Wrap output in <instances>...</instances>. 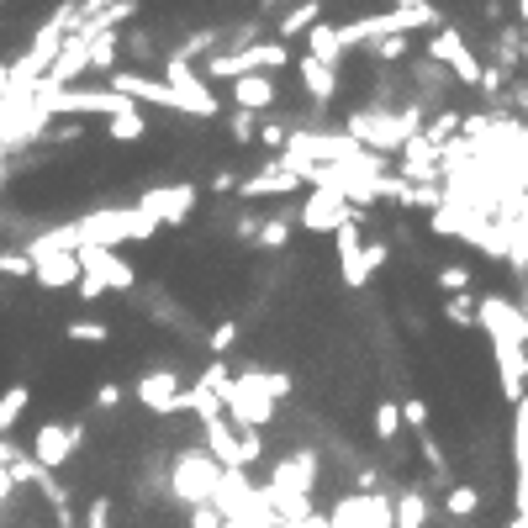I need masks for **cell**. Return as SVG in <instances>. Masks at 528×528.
Masks as SVG:
<instances>
[{"label": "cell", "mask_w": 528, "mask_h": 528, "mask_svg": "<svg viewBox=\"0 0 528 528\" xmlns=\"http://www.w3.org/2000/svg\"><path fill=\"white\" fill-rule=\"evenodd\" d=\"M185 523H191V528H222V513L206 502V507H191V513H185Z\"/></svg>", "instance_id": "34"}, {"label": "cell", "mask_w": 528, "mask_h": 528, "mask_svg": "<svg viewBox=\"0 0 528 528\" xmlns=\"http://www.w3.org/2000/svg\"><path fill=\"white\" fill-rule=\"evenodd\" d=\"M80 444H85V423H43V428L32 433V449H27V455L53 476V470H64L74 455H80Z\"/></svg>", "instance_id": "8"}, {"label": "cell", "mask_w": 528, "mask_h": 528, "mask_svg": "<svg viewBox=\"0 0 528 528\" xmlns=\"http://www.w3.org/2000/svg\"><path fill=\"white\" fill-rule=\"evenodd\" d=\"M349 222H360V212H354L338 191H312L301 201V228L307 233H338V228H349Z\"/></svg>", "instance_id": "9"}, {"label": "cell", "mask_w": 528, "mask_h": 528, "mask_svg": "<svg viewBox=\"0 0 528 528\" xmlns=\"http://www.w3.org/2000/svg\"><path fill=\"white\" fill-rule=\"evenodd\" d=\"M370 428H375V439H381V444H391V449H396V439H402V402H391V396H381V402H375V418H370Z\"/></svg>", "instance_id": "20"}, {"label": "cell", "mask_w": 528, "mask_h": 528, "mask_svg": "<svg viewBox=\"0 0 528 528\" xmlns=\"http://www.w3.org/2000/svg\"><path fill=\"white\" fill-rule=\"evenodd\" d=\"M22 455H27V449L16 444V439H0V470H11V465L22 460Z\"/></svg>", "instance_id": "36"}, {"label": "cell", "mask_w": 528, "mask_h": 528, "mask_svg": "<svg viewBox=\"0 0 528 528\" xmlns=\"http://www.w3.org/2000/svg\"><path fill=\"white\" fill-rule=\"evenodd\" d=\"M433 280H439V291H449V296H470V264H460V259L439 264Z\"/></svg>", "instance_id": "25"}, {"label": "cell", "mask_w": 528, "mask_h": 528, "mask_svg": "<svg viewBox=\"0 0 528 528\" xmlns=\"http://www.w3.org/2000/svg\"><path fill=\"white\" fill-rule=\"evenodd\" d=\"M291 191H301V180L291 175V169H280V164H264V169H254V175H243L238 180V196L243 201H280V196H291Z\"/></svg>", "instance_id": "12"}, {"label": "cell", "mask_w": 528, "mask_h": 528, "mask_svg": "<svg viewBox=\"0 0 528 528\" xmlns=\"http://www.w3.org/2000/svg\"><path fill=\"white\" fill-rule=\"evenodd\" d=\"M296 74H301V90H307V101L317 106V117H323V106H333V96H338V69H328V64H317V59H307V53H301V59H296Z\"/></svg>", "instance_id": "14"}, {"label": "cell", "mask_w": 528, "mask_h": 528, "mask_svg": "<svg viewBox=\"0 0 528 528\" xmlns=\"http://www.w3.org/2000/svg\"><path fill=\"white\" fill-rule=\"evenodd\" d=\"M407 48H412V43H407V37H402V32H396V37H381V43H370V59L391 69L396 59H407Z\"/></svg>", "instance_id": "28"}, {"label": "cell", "mask_w": 528, "mask_h": 528, "mask_svg": "<svg viewBox=\"0 0 528 528\" xmlns=\"http://www.w3.org/2000/svg\"><path fill=\"white\" fill-rule=\"evenodd\" d=\"M428 492L423 486H396L391 497V528H428Z\"/></svg>", "instance_id": "16"}, {"label": "cell", "mask_w": 528, "mask_h": 528, "mask_svg": "<svg viewBox=\"0 0 528 528\" xmlns=\"http://www.w3.org/2000/svg\"><path fill=\"white\" fill-rule=\"evenodd\" d=\"M106 138L111 143H138V138H148V117L143 111H122V117L106 122Z\"/></svg>", "instance_id": "23"}, {"label": "cell", "mask_w": 528, "mask_h": 528, "mask_svg": "<svg viewBox=\"0 0 528 528\" xmlns=\"http://www.w3.org/2000/svg\"><path fill=\"white\" fill-rule=\"evenodd\" d=\"M164 85L175 90V101H180V111H185V117H201V122L222 117V101H217V90L206 85V80H201V74H196L191 64L169 59V53H164Z\"/></svg>", "instance_id": "5"}, {"label": "cell", "mask_w": 528, "mask_h": 528, "mask_svg": "<svg viewBox=\"0 0 528 528\" xmlns=\"http://www.w3.org/2000/svg\"><path fill=\"white\" fill-rule=\"evenodd\" d=\"M228 132H233L238 143H254V138H259V127H254L249 111H233V117H228Z\"/></svg>", "instance_id": "33"}, {"label": "cell", "mask_w": 528, "mask_h": 528, "mask_svg": "<svg viewBox=\"0 0 528 528\" xmlns=\"http://www.w3.org/2000/svg\"><path fill=\"white\" fill-rule=\"evenodd\" d=\"M16 497V486H11V476H6V470H0V507H6Z\"/></svg>", "instance_id": "38"}, {"label": "cell", "mask_w": 528, "mask_h": 528, "mask_svg": "<svg viewBox=\"0 0 528 528\" xmlns=\"http://www.w3.org/2000/svg\"><path fill=\"white\" fill-rule=\"evenodd\" d=\"M64 338L69 344H106L111 323H101V317H74V323H64Z\"/></svg>", "instance_id": "24"}, {"label": "cell", "mask_w": 528, "mask_h": 528, "mask_svg": "<svg viewBox=\"0 0 528 528\" xmlns=\"http://www.w3.org/2000/svg\"><path fill=\"white\" fill-rule=\"evenodd\" d=\"M291 396V375L286 370H243L222 391V418L243 433H264V423L275 418V407Z\"/></svg>", "instance_id": "1"}, {"label": "cell", "mask_w": 528, "mask_h": 528, "mask_svg": "<svg viewBox=\"0 0 528 528\" xmlns=\"http://www.w3.org/2000/svg\"><path fill=\"white\" fill-rule=\"evenodd\" d=\"M428 59L439 64L449 80H460V85H476L481 90V59H476V48L465 43V32L455 22H444V27H433L428 32Z\"/></svg>", "instance_id": "4"}, {"label": "cell", "mask_w": 528, "mask_h": 528, "mask_svg": "<svg viewBox=\"0 0 528 528\" xmlns=\"http://www.w3.org/2000/svg\"><path fill=\"white\" fill-rule=\"evenodd\" d=\"M217 486H222V465L206 455V444H185L169 455V470H164V497L175 502V507H206L217 497Z\"/></svg>", "instance_id": "2"}, {"label": "cell", "mask_w": 528, "mask_h": 528, "mask_svg": "<svg viewBox=\"0 0 528 528\" xmlns=\"http://www.w3.org/2000/svg\"><path fill=\"white\" fill-rule=\"evenodd\" d=\"M444 323L449 328H470V323H476V296H449L444 301Z\"/></svg>", "instance_id": "27"}, {"label": "cell", "mask_w": 528, "mask_h": 528, "mask_svg": "<svg viewBox=\"0 0 528 528\" xmlns=\"http://www.w3.org/2000/svg\"><path fill=\"white\" fill-rule=\"evenodd\" d=\"M212 191L233 196V191H238V175H233V169H217V175H212Z\"/></svg>", "instance_id": "37"}, {"label": "cell", "mask_w": 528, "mask_h": 528, "mask_svg": "<svg viewBox=\"0 0 528 528\" xmlns=\"http://www.w3.org/2000/svg\"><path fill=\"white\" fill-rule=\"evenodd\" d=\"M407 80L418 85V90H428V96H444V90H449V74L433 64V59H412L407 64Z\"/></svg>", "instance_id": "22"}, {"label": "cell", "mask_w": 528, "mask_h": 528, "mask_svg": "<svg viewBox=\"0 0 528 528\" xmlns=\"http://www.w3.org/2000/svg\"><path fill=\"white\" fill-rule=\"evenodd\" d=\"M286 138H291V127H286V122H264L254 143H264V148H275V154H280V148H286Z\"/></svg>", "instance_id": "32"}, {"label": "cell", "mask_w": 528, "mask_h": 528, "mask_svg": "<svg viewBox=\"0 0 528 528\" xmlns=\"http://www.w3.org/2000/svg\"><path fill=\"white\" fill-rule=\"evenodd\" d=\"M180 391H185L180 370L175 365H159V370H148L143 381H138V402L154 412V418H175V412H180Z\"/></svg>", "instance_id": "10"}, {"label": "cell", "mask_w": 528, "mask_h": 528, "mask_svg": "<svg viewBox=\"0 0 528 528\" xmlns=\"http://www.w3.org/2000/svg\"><path fill=\"white\" fill-rule=\"evenodd\" d=\"M74 259H80V286H74V291H80L85 301H96L106 291H122V296L138 291V270H132L122 254H111V249H80Z\"/></svg>", "instance_id": "3"}, {"label": "cell", "mask_w": 528, "mask_h": 528, "mask_svg": "<svg viewBox=\"0 0 528 528\" xmlns=\"http://www.w3.org/2000/svg\"><path fill=\"white\" fill-rule=\"evenodd\" d=\"M32 280L43 291H69V286H80V259L74 254H48V259L32 264Z\"/></svg>", "instance_id": "15"}, {"label": "cell", "mask_w": 528, "mask_h": 528, "mask_svg": "<svg viewBox=\"0 0 528 528\" xmlns=\"http://www.w3.org/2000/svg\"><path fill=\"white\" fill-rule=\"evenodd\" d=\"M444 513L455 518V523H470V518L481 513V492H476L470 481H455V486L444 492Z\"/></svg>", "instance_id": "19"}, {"label": "cell", "mask_w": 528, "mask_h": 528, "mask_svg": "<svg viewBox=\"0 0 528 528\" xmlns=\"http://www.w3.org/2000/svg\"><path fill=\"white\" fill-rule=\"evenodd\" d=\"M476 323L486 328L492 344H518L528 349V312L513 296H476Z\"/></svg>", "instance_id": "6"}, {"label": "cell", "mask_w": 528, "mask_h": 528, "mask_svg": "<svg viewBox=\"0 0 528 528\" xmlns=\"http://www.w3.org/2000/svg\"><path fill=\"white\" fill-rule=\"evenodd\" d=\"M0 280H32V259L16 249H0Z\"/></svg>", "instance_id": "30"}, {"label": "cell", "mask_w": 528, "mask_h": 528, "mask_svg": "<svg viewBox=\"0 0 528 528\" xmlns=\"http://www.w3.org/2000/svg\"><path fill=\"white\" fill-rule=\"evenodd\" d=\"M307 59L328 64V69H338V64H344V43H338V22H317V27L307 32Z\"/></svg>", "instance_id": "18"}, {"label": "cell", "mask_w": 528, "mask_h": 528, "mask_svg": "<svg viewBox=\"0 0 528 528\" xmlns=\"http://www.w3.org/2000/svg\"><path fill=\"white\" fill-rule=\"evenodd\" d=\"M117 407H122V386L106 381V386L96 391V412H117Z\"/></svg>", "instance_id": "35"}, {"label": "cell", "mask_w": 528, "mask_h": 528, "mask_svg": "<svg viewBox=\"0 0 528 528\" xmlns=\"http://www.w3.org/2000/svg\"><path fill=\"white\" fill-rule=\"evenodd\" d=\"M391 259V243L386 238H375V243H360V254H349V259H338V270H344V286L349 291H365L370 280H375V270Z\"/></svg>", "instance_id": "13"}, {"label": "cell", "mask_w": 528, "mask_h": 528, "mask_svg": "<svg viewBox=\"0 0 528 528\" xmlns=\"http://www.w3.org/2000/svg\"><path fill=\"white\" fill-rule=\"evenodd\" d=\"M402 423H412L418 433H428V402H423V396H407V402H402Z\"/></svg>", "instance_id": "31"}, {"label": "cell", "mask_w": 528, "mask_h": 528, "mask_svg": "<svg viewBox=\"0 0 528 528\" xmlns=\"http://www.w3.org/2000/svg\"><path fill=\"white\" fill-rule=\"evenodd\" d=\"M196 201H201V191L191 180H180V185H154V191H143L132 206H138L154 228H180V222L196 212Z\"/></svg>", "instance_id": "7"}, {"label": "cell", "mask_w": 528, "mask_h": 528, "mask_svg": "<svg viewBox=\"0 0 528 528\" xmlns=\"http://www.w3.org/2000/svg\"><path fill=\"white\" fill-rule=\"evenodd\" d=\"M27 407H32V386H6L0 391V439L16 428V418H22Z\"/></svg>", "instance_id": "21"}, {"label": "cell", "mask_w": 528, "mask_h": 528, "mask_svg": "<svg viewBox=\"0 0 528 528\" xmlns=\"http://www.w3.org/2000/svg\"><path fill=\"white\" fill-rule=\"evenodd\" d=\"M238 338H243V323L238 317H222V323L212 328V338H206V349H212V360H222L228 349H238Z\"/></svg>", "instance_id": "26"}, {"label": "cell", "mask_w": 528, "mask_h": 528, "mask_svg": "<svg viewBox=\"0 0 528 528\" xmlns=\"http://www.w3.org/2000/svg\"><path fill=\"white\" fill-rule=\"evenodd\" d=\"M317 22H323V6L317 0H301V6H291V11H280V22H275V43H296V37H307Z\"/></svg>", "instance_id": "17"}, {"label": "cell", "mask_w": 528, "mask_h": 528, "mask_svg": "<svg viewBox=\"0 0 528 528\" xmlns=\"http://www.w3.org/2000/svg\"><path fill=\"white\" fill-rule=\"evenodd\" d=\"M254 238L264 243V249H286V243H291V222L286 217H270V222H259Z\"/></svg>", "instance_id": "29"}, {"label": "cell", "mask_w": 528, "mask_h": 528, "mask_svg": "<svg viewBox=\"0 0 528 528\" xmlns=\"http://www.w3.org/2000/svg\"><path fill=\"white\" fill-rule=\"evenodd\" d=\"M233 111H249V117H259V111H275L280 106V80L275 74H243V80H233Z\"/></svg>", "instance_id": "11"}]
</instances>
